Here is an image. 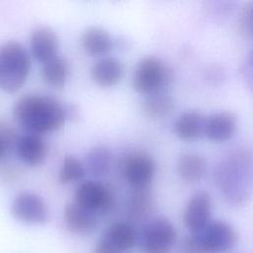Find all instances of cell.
Returning a JSON list of instances; mask_svg holds the SVG:
<instances>
[{
    "label": "cell",
    "mask_w": 253,
    "mask_h": 253,
    "mask_svg": "<svg viewBox=\"0 0 253 253\" xmlns=\"http://www.w3.org/2000/svg\"><path fill=\"white\" fill-rule=\"evenodd\" d=\"M215 183L224 199L242 206L253 193V155L245 148H235L224 155L214 169Z\"/></svg>",
    "instance_id": "6da1fadb"
},
{
    "label": "cell",
    "mask_w": 253,
    "mask_h": 253,
    "mask_svg": "<svg viewBox=\"0 0 253 253\" xmlns=\"http://www.w3.org/2000/svg\"><path fill=\"white\" fill-rule=\"evenodd\" d=\"M13 116L27 133L39 135L60 128L66 121L65 109L57 100L38 94L21 97L13 107Z\"/></svg>",
    "instance_id": "7a4b0ae2"
},
{
    "label": "cell",
    "mask_w": 253,
    "mask_h": 253,
    "mask_svg": "<svg viewBox=\"0 0 253 253\" xmlns=\"http://www.w3.org/2000/svg\"><path fill=\"white\" fill-rule=\"evenodd\" d=\"M31 68L27 49L14 41L0 45V88L7 93L17 92L26 82Z\"/></svg>",
    "instance_id": "3957f363"
},
{
    "label": "cell",
    "mask_w": 253,
    "mask_h": 253,
    "mask_svg": "<svg viewBox=\"0 0 253 253\" xmlns=\"http://www.w3.org/2000/svg\"><path fill=\"white\" fill-rule=\"evenodd\" d=\"M171 80L172 71L163 61L155 56H145L134 69L132 87L137 93L149 96L162 92Z\"/></svg>",
    "instance_id": "277c9868"
},
{
    "label": "cell",
    "mask_w": 253,
    "mask_h": 253,
    "mask_svg": "<svg viewBox=\"0 0 253 253\" xmlns=\"http://www.w3.org/2000/svg\"><path fill=\"white\" fill-rule=\"evenodd\" d=\"M176 229L165 217L150 220L141 234L143 253H171L176 241Z\"/></svg>",
    "instance_id": "5b68a950"
},
{
    "label": "cell",
    "mask_w": 253,
    "mask_h": 253,
    "mask_svg": "<svg viewBox=\"0 0 253 253\" xmlns=\"http://www.w3.org/2000/svg\"><path fill=\"white\" fill-rule=\"evenodd\" d=\"M75 202L97 215L110 212L115 205L113 190L99 181H85L75 191Z\"/></svg>",
    "instance_id": "8992f818"
},
{
    "label": "cell",
    "mask_w": 253,
    "mask_h": 253,
    "mask_svg": "<svg viewBox=\"0 0 253 253\" xmlns=\"http://www.w3.org/2000/svg\"><path fill=\"white\" fill-rule=\"evenodd\" d=\"M156 165L146 152L136 150L127 153L122 163L124 177L131 189L148 188L155 175Z\"/></svg>",
    "instance_id": "52a82bcc"
},
{
    "label": "cell",
    "mask_w": 253,
    "mask_h": 253,
    "mask_svg": "<svg viewBox=\"0 0 253 253\" xmlns=\"http://www.w3.org/2000/svg\"><path fill=\"white\" fill-rule=\"evenodd\" d=\"M13 216L25 223L42 224L48 219V208L44 200L34 193H21L11 205Z\"/></svg>",
    "instance_id": "ba28073f"
},
{
    "label": "cell",
    "mask_w": 253,
    "mask_h": 253,
    "mask_svg": "<svg viewBox=\"0 0 253 253\" xmlns=\"http://www.w3.org/2000/svg\"><path fill=\"white\" fill-rule=\"evenodd\" d=\"M199 234L208 253H225L237 241L235 229L222 220L211 221Z\"/></svg>",
    "instance_id": "9c48e42d"
},
{
    "label": "cell",
    "mask_w": 253,
    "mask_h": 253,
    "mask_svg": "<svg viewBox=\"0 0 253 253\" xmlns=\"http://www.w3.org/2000/svg\"><path fill=\"white\" fill-rule=\"evenodd\" d=\"M211 198L206 191L195 193L187 203L184 222L190 233H200L211 221Z\"/></svg>",
    "instance_id": "30bf717a"
},
{
    "label": "cell",
    "mask_w": 253,
    "mask_h": 253,
    "mask_svg": "<svg viewBox=\"0 0 253 253\" xmlns=\"http://www.w3.org/2000/svg\"><path fill=\"white\" fill-rule=\"evenodd\" d=\"M62 216L66 228L74 234L88 235L98 225V215L75 201L65 205Z\"/></svg>",
    "instance_id": "8fae6325"
},
{
    "label": "cell",
    "mask_w": 253,
    "mask_h": 253,
    "mask_svg": "<svg viewBox=\"0 0 253 253\" xmlns=\"http://www.w3.org/2000/svg\"><path fill=\"white\" fill-rule=\"evenodd\" d=\"M237 128V117L230 111H220L206 118L205 135L211 141L230 139Z\"/></svg>",
    "instance_id": "7c38bea8"
},
{
    "label": "cell",
    "mask_w": 253,
    "mask_h": 253,
    "mask_svg": "<svg viewBox=\"0 0 253 253\" xmlns=\"http://www.w3.org/2000/svg\"><path fill=\"white\" fill-rule=\"evenodd\" d=\"M30 46L34 58L43 64L57 55L58 39L51 29L41 27L32 33Z\"/></svg>",
    "instance_id": "4fadbf2b"
},
{
    "label": "cell",
    "mask_w": 253,
    "mask_h": 253,
    "mask_svg": "<svg viewBox=\"0 0 253 253\" xmlns=\"http://www.w3.org/2000/svg\"><path fill=\"white\" fill-rule=\"evenodd\" d=\"M16 151L21 161L29 166L40 165L46 154V146L39 134L26 133L19 137Z\"/></svg>",
    "instance_id": "5bb4252c"
},
{
    "label": "cell",
    "mask_w": 253,
    "mask_h": 253,
    "mask_svg": "<svg viewBox=\"0 0 253 253\" xmlns=\"http://www.w3.org/2000/svg\"><path fill=\"white\" fill-rule=\"evenodd\" d=\"M206 117L198 111H187L174 123L173 130L182 140H195L205 134Z\"/></svg>",
    "instance_id": "9a60e30c"
},
{
    "label": "cell",
    "mask_w": 253,
    "mask_h": 253,
    "mask_svg": "<svg viewBox=\"0 0 253 253\" xmlns=\"http://www.w3.org/2000/svg\"><path fill=\"white\" fill-rule=\"evenodd\" d=\"M114 247L123 253L130 251L137 241V230L131 222L115 221L103 235Z\"/></svg>",
    "instance_id": "2e32d148"
},
{
    "label": "cell",
    "mask_w": 253,
    "mask_h": 253,
    "mask_svg": "<svg viewBox=\"0 0 253 253\" xmlns=\"http://www.w3.org/2000/svg\"><path fill=\"white\" fill-rule=\"evenodd\" d=\"M124 75V67L120 60L113 57H105L97 62L91 68V77L93 81L103 87L114 86L119 83Z\"/></svg>",
    "instance_id": "e0dca14e"
},
{
    "label": "cell",
    "mask_w": 253,
    "mask_h": 253,
    "mask_svg": "<svg viewBox=\"0 0 253 253\" xmlns=\"http://www.w3.org/2000/svg\"><path fill=\"white\" fill-rule=\"evenodd\" d=\"M154 205L152 192L148 188L132 189L126 203L127 216L132 221H141L146 218Z\"/></svg>",
    "instance_id": "ac0fdd59"
},
{
    "label": "cell",
    "mask_w": 253,
    "mask_h": 253,
    "mask_svg": "<svg viewBox=\"0 0 253 253\" xmlns=\"http://www.w3.org/2000/svg\"><path fill=\"white\" fill-rule=\"evenodd\" d=\"M81 45L88 54L99 56L108 53L113 48V40L105 30L90 27L81 36Z\"/></svg>",
    "instance_id": "d6986e66"
},
{
    "label": "cell",
    "mask_w": 253,
    "mask_h": 253,
    "mask_svg": "<svg viewBox=\"0 0 253 253\" xmlns=\"http://www.w3.org/2000/svg\"><path fill=\"white\" fill-rule=\"evenodd\" d=\"M176 172L186 182H197L206 172V161L200 154L184 152L176 161Z\"/></svg>",
    "instance_id": "ffe728a7"
},
{
    "label": "cell",
    "mask_w": 253,
    "mask_h": 253,
    "mask_svg": "<svg viewBox=\"0 0 253 253\" xmlns=\"http://www.w3.org/2000/svg\"><path fill=\"white\" fill-rule=\"evenodd\" d=\"M113 154L112 151L104 146L99 145L91 148L86 156V166L94 177L107 176L112 168Z\"/></svg>",
    "instance_id": "44dd1931"
},
{
    "label": "cell",
    "mask_w": 253,
    "mask_h": 253,
    "mask_svg": "<svg viewBox=\"0 0 253 253\" xmlns=\"http://www.w3.org/2000/svg\"><path fill=\"white\" fill-rule=\"evenodd\" d=\"M173 108V99L163 92L146 96L140 106L142 114L150 119L164 118L172 112Z\"/></svg>",
    "instance_id": "7402d4cb"
},
{
    "label": "cell",
    "mask_w": 253,
    "mask_h": 253,
    "mask_svg": "<svg viewBox=\"0 0 253 253\" xmlns=\"http://www.w3.org/2000/svg\"><path fill=\"white\" fill-rule=\"evenodd\" d=\"M69 67L67 60L59 55L43 63L42 76L46 84L54 88L62 87L68 77Z\"/></svg>",
    "instance_id": "603a6c76"
},
{
    "label": "cell",
    "mask_w": 253,
    "mask_h": 253,
    "mask_svg": "<svg viewBox=\"0 0 253 253\" xmlns=\"http://www.w3.org/2000/svg\"><path fill=\"white\" fill-rule=\"evenodd\" d=\"M85 175V168L82 162L74 155H67L60 167L58 181L61 184H69L80 181Z\"/></svg>",
    "instance_id": "cb8c5ba5"
},
{
    "label": "cell",
    "mask_w": 253,
    "mask_h": 253,
    "mask_svg": "<svg viewBox=\"0 0 253 253\" xmlns=\"http://www.w3.org/2000/svg\"><path fill=\"white\" fill-rule=\"evenodd\" d=\"M180 253H208L204 247L199 233H190L180 244Z\"/></svg>",
    "instance_id": "d4e9b609"
},
{
    "label": "cell",
    "mask_w": 253,
    "mask_h": 253,
    "mask_svg": "<svg viewBox=\"0 0 253 253\" xmlns=\"http://www.w3.org/2000/svg\"><path fill=\"white\" fill-rule=\"evenodd\" d=\"M18 139L15 127L7 122H0V141L10 149L13 144L16 145Z\"/></svg>",
    "instance_id": "484cf974"
},
{
    "label": "cell",
    "mask_w": 253,
    "mask_h": 253,
    "mask_svg": "<svg viewBox=\"0 0 253 253\" xmlns=\"http://www.w3.org/2000/svg\"><path fill=\"white\" fill-rule=\"evenodd\" d=\"M241 77L247 88L253 91V49L246 55L240 69Z\"/></svg>",
    "instance_id": "4316f807"
},
{
    "label": "cell",
    "mask_w": 253,
    "mask_h": 253,
    "mask_svg": "<svg viewBox=\"0 0 253 253\" xmlns=\"http://www.w3.org/2000/svg\"><path fill=\"white\" fill-rule=\"evenodd\" d=\"M93 253H123L114 247L104 236H102L95 244Z\"/></svg>",
    "instance_id": "83f0119b"
},
{
    "label": "cell",
    "mask_w": 253,
    "mask_h": 253,
    "mask_svg": "<svg viewBox=\"0 0 253 253\" xmlns=\"http://www.w3.org/2000/svg\"><path fill=\"white\" fill-rule=\"evenodd\" d=\"M223 71L220 67L217 66H210L205 71V78L208 81H211V83H214L215 81H220V79H223Z\"/></svg>",
    "instance_id": "f1b7e54d"
},
{
    "label": "cell",
    "mask_w": 253,
    "mask_h": 253,
    "mask_svg": "<svg viewBox=\"0 0 253 253\" xmlns=\"http://www.w3.org/2000/svg\"><path fill=\"white\" fill-rule=\"evenodd\" d=\"M65 109V116L66 120H74L78 117V111L73 105H69L67 107H64Z\"/></svg>",
    "instance_id": "f546056e"
},
{
    "label": "cell",
    "mask_w": 253,
    "mask_h": 253,
    "mask_svg": "<svg viewBox=\"0 0 253 253\" xmlns=\"http://www.w3.org/2000/svg\"><path fill=\"white\" fill-rule=\"evenodd\" d=\"M244 11L246 13V16L248 18V21H249V24L252 28V31H253V3L250 4V6L244 8Z\"/></svg>",
    "instance_id": "4dcf8cb0"
},
{
    "label": "cell",
    "mask_w": 253,
    "mask_h": 253,
    "mask_svg": "<svg viewBox=\"0 0 253 253\" xmlns=\"http://www.w3.org/2000/svg\"><path fill=\"white\" fill-rule=\"evenodd\" d=\"M9 151V149L0 141V159L6 155V153Z\"/></svg>",
    "instance_id": "1f68e13d"
}]
</instances>
